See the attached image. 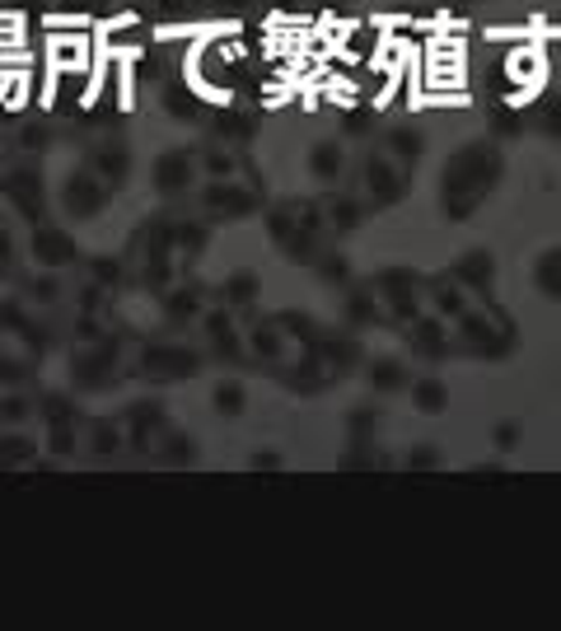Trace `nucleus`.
Masks as SVG:
<instances>
[{"instance_id":"nucleus-27","label":"nucleus","mask_w":561,"mask_h":631,"mask_svg":"<svg viewBox=\"0 0 561 631\" xmlns=\"http://www.w3.org/2000/svg\"><path fill=\"white\" fill-rule=\"evenodd\" d=\"M328 225H332L337 234H356L360 225H365V206H360L356 197H337V202L328 206Z\"/></svg>"},{"instance_id":"nucleus-19","label":"nucleus","mask_w":561,"mask_h":631,"mask_svg":"<svg viewBox=\"0 0 561 631\" xmlns=\"http://www.w3.org/2000/svg\"><path fill=\"white\" fill-rule=\"evenodd\" d=\"M103 183H108L113 192L131 179V150H122V146H103V150H94V164H90Z\"/></svg>"},{"instance_id":"nucleus-47","label":"nucleus","mask_w":561,"mask_h":631,"mask_svg":"<svg viewBox=\"0 0 561 631\" xmlns=\"http://www.w3.org/2000/svg\"><path fill=\"white\" fill-rule=\"evenodd\" d=\"M24 146H33V150L47 146V127H28V131H24Z\"/></svg>"},{"instance_id":"nucleus-8","label":"nucleus","mask_w":561,"mask_h":631,"mask_svg":"<svg viewBox=\"0 0 561 631\" xmlns=\"http://www.w3.org/2000/svg\"><path fill=\"white\" fill-rule=\"evenodd\" d=\"M150 179H154V192L179 197V192H187L192 183H197V154H192V150H160Z\"/></svg>"},{"instance_id":"nucleus-41","label":"nucleus","mask_w":561,"mask_h":631,"mask_svg":"<svg viewBox=\"0 0 561 631\" xmlns=\"http://www.w3.org/2000/svg\"><path fill=\"white\" fill-rule=\"evenodd\" d=\"M28 416H33V402L24 393H14V398L0 402V421H10V426H20V421H28Z\"/></svg>"},{"instance_id":"nucleus-49","label":"nucleus","mask_w":561,"mask_h":631,"mask_svg":"<svg viewBox=\"0 0 561 631\" xmlns=\"http://www.w3.org/2000/svg\"><path fill=\"white\" fill-rule=\"evenodd\" d=\"M10 253H14V243H10V230H5V225H0V267H5V262H10Z\"/></svg>"},{"instance_id":"nucleus-36","label":"nucleus","mask_w":561,"mask_h":631,"mask_svg":"<svg viewBox=\"0 0 561 631\" xmlns=\"http://www.w3.org/2000/svg\"><path fill=\"white\" fill-rule=\"evenodd\" d=\"M440 463H445L440 445H412L408 459H402V468H408V472H426V468H440Z\"/></svg>"},{"instance_id":"nucleus-6","label":"nucleus","mask_w":561,"mask_h":631,"mask_svg":"<svg viewBox=\"0 0 561 631\" xmlns=\"http://www.w3.org/2000/svg\"><path fill=\"white\" fill-rule=\"evenodd\" d=\"M365 187H370V202L375 206H398L402 202V192H408V173H402V164L393 160L389 150H370L365 154Z\"/></svg>"},{"instance_id":"nucleus-29","label":"nucleus","mask_w":561,"mask_h":631,"mask_svg":"<svg viewBox=\"0 0 561 631\" xmlns=\"http://www.w3.org/2000/svg\"><path fill=\"white\" fill-rule=\"evenodd\" d=\"M160 103H164V113H169V117H179V122H192V117L202 113V99L192 94L187 84H173V90H164Z\"/></svg>"},{"instance_id":"nucleus-26","label":"nucleus","mask_w":561,"mask_h":631,"mask_svg":"<svg viewBox=\"0 0 561 631\" xmlns=\"http://www.w3.org/2000/svg\"><path fill=\"white\" fill-rule=\"evenodd\" d=\"M210 408H216L220 416H239L243 408H249V389H243L239 379H220L216 389H210Z\"/></svg>"},{"instance_id":"nucleus-5","label":"nucleus","mask_w":561,"mask_h":631,"mask_svg":"<svg viewBox=\"0 0 561 631\" xmlns=\"http://www.w3.org/2000/svg\"><path fill=\"white\" fill-rule=\"evenodd\" d=\"M108 197H113V187L103 183L94 169H76V173L66 179V187H61V206H66L70 220H94V216H103V210H108Z\"/></svg>"},{"instance_id":"nucleus-24","label":"nucleus","mask_w":561,"mask_h":631,"mask_svg":"<svg viewBox=\"0 0 561 631\" xmlns=\"http://www.w3.org/2000/svg\"><path fill=\"white\" fill-rule=\"evenodd\" d=\"M346 319L351 323H383V305H379V290L370 286V280L346 295Z\"/></svg>"},{"instance_id":"nucleus-20","label":"nucleus","mask_w":561,"mask_h":631,"mask_svg":"<svg viewBox=\"0 0 561 631\" xmlns=\"http://www.w3.org/2000/svg\"><path fill=\"white\" fill-rule=\"evenodd\" d=\"M468 305H472V300H468V290H463L449 272H445L440 280H431V309L440 313V319H459V313H463Z\"/></svg>"},{"instance_id":"nucleus-18","label":"nucleus","mask_w":561,"mask_h":631,"mask_svg":"<svg viewBox=\"0 0 561 631\" xmlns=\"http://www.w3.org/2000/svg\"><path fill=\"white\" fill-rule=\"evenodd\" d=\"M412 383V375H408V360H398V356H375L370 360V389L375 393H402Z\"/></svg>"},{"instance_id":"nucleus-7","label":"nucleus","mask_w":561,"mask_h":631,"mask_svg":"<svg viewBox=\"0 0 561 631\" xmlns=\"http://www.w3.org/2000/svg\"><path fill=\"white\" fill-rule=\"evenodd\" d=\"M202 210H206V216H220V220L253 216V210H257V192L253 187H239L230 179H216V183L202 187Z\"/></svg>"},{"instance_id":"nucleus-4","label":"nucleus","mask_w":561,"mask_h":631,"mask_svg":"<svg viewBox=\"0 0 561 631\" xmlns=\"http://www.w3.org/2000/svg\"><path fill=\"white\" fill-rule=\"evenodd\" d=\"M90 66V38L84 33H51L47 38V84H43V108L57 103V80L66 70Z\"/></svg>"},{"instance_id":"nucleus-16","label":"nucleus","mask_w":561,"mask_h":631,"mask_svg":"<svg viewBox=\"0 0 561 631\" xmlns=\"http://www.w3.org/2000/svg\"><path fill=\"white\" fill-rule=\"evenodd\" d=\"M408 393H412V408H416L421 416H440V412L449 408V383H445L440 375H421V379H412Z\"/></svg>"},{"instance_id":"nucleus-2","label":"nucleus","mask_w":561,"mask_h":631,"mask_svg":"<svg viewBox=\"0 0 561 631\" xmlns=\"http://www.w3.org/2000/svg\"><path fill=\"white\" fill-rule=\"evenodd\" d=\"M454 323H459V351H468V356H478V360H505L519 342L515 319L491 305V295L478 305H468Z\"/></svg>"},{"instance_id":"nucleus-48","label":"nucleus","mask_w":561,"mask_h":631,"mask_svg":"<svg viewBox=\"0 0 561 631\" xmlns=\"http://www.w3.org/2000/svg\"><path fill=\"white\" fill-rule=\"evenodd\" d=\"M501 472H505V463H478V468H472V478H501Z\"/></svg>"},{"instance_id":"nucleus-32","label":"nucleus","mask_w":561,"mask_h":631,"mask_svg":"<svg viewBox=\"0 0 561 631\" xmlns=\"http://www.w3.org/2000/svg\"><path fill=\"white\" fill-rule=\"evenodd\" d=\"M216 131L230 136V140H249L253 136V117H243V113H234L230 103H225V108H216Z\"/></svg>"},{"instance_id":"nucleus-34","label":"nucleus","mask_w":561,"mask_h":631,"mask_svg":"<svg viewBox=\"0 0 561 631\" xmlns=\"http://www.w3.org/2000/svg\"><path fill=\"white\" fill-rule=\"evenodd\" d=\"M206 5L202 0H160V14H164V24H197V14Z\"/></svg>"},{"instance_id":"nucleus-13","label":"nucleus","mask_w":561,"mask_h":631,"mask_svg":"<svg viewBox=\"0 0 561 631\" xmlns=\"http://www.w3.org/2000/svg\"><path fill=\"white\" fill-rule=\"evenodd\" d=\"M76 383L80 389H108L113 383V342L108 337L94 342V351L76 356Z\"/></svg>"},{"instance_id":"nucleus-35","label":"nucleus","mask_w":561,"mask_h":631,"mask_svg":"<svg viewBox=\"0 0 561 631\" xmlns=\"http://www.w3.org/2000/svg\"><path fill=\"white\" fill-rule=\"evenodd\" d=\"M197 164L210 173V179H230V173L239 169V160H234V154H230V150H216V146H210V150H202V154H197Z\"/></svg>"},{"instance_id":"nucleus-45","label":"nucleus","mask_w":561,"mask_h":631,"mask_svg":"<svg viewBox=\"0 0 561 631\" xmlns=\"http://www.w3.org/2000/svg\"><path fill=\"white\" fill-rule=\"evenodd\" d=\"M0 33H24V10H0Z\"/></svg>"},{"instance_id":"nucleus-3","label":"nucleus","mask_w":561,"mask_h":631,"mask_svg":"<svg viewBox=\"0 0 561 631\" xmlns=\"http://www.w3.org/2000/svg\"><path fill=\"white\" fill-rule=\"evenodd\" d=\"M136 370H140V379H154V383H183L202 370V351L179 346V342H154L140 351Z\"/></svg>"},{"instance_id":"nucleus-12","label":"nucleus","mask_w":561,"mask_h":631,"mask_svg":"<svg viewBox=\"0 0 561 631\" xmlns=\"http://www.w3.org/2000/svg\"><path fill=\"white\" fill-rule=\"evenodd\" d=\"M5 197L24 210L28 220H43V202H47V192H43V179L33 169H14L5 173Z\"/></svg>"},{"instance_id":"nucleus-9","label":"nucleus","mask_w":561,"mask_h":631,"mask_svg":"<svg viewBox=\"0 0 561 631\" xmlns=\"http://www.w3.org/2000/svg\"><path fill=\"white\" fill-rule=\"evenodd\" d=\"M76 257H80V243L66 230H57V225H33V262H38V267L61 272Z\"/></svg>"},{"instance_id":"nucleus-1","label":"nucleus","mask_w":561,"mask_h":631,"mask_svg":"<svg viewBox=\"0 0 561 631\" xmlns=\"http://www.w3.org/2000/svg\"><path fill=\"white\" fill-rule=\"evenodd\" d=\"M505 179V154L496 140H463L440 169V206L449 220H468Z\"/></svg>"},{"instance_id":"nucleus-43","label":"nucleus","mask_w":561,"mask_h":631,"mask_svg":"<svg viewBox=\"0 0 561 631\" xmlns=\"http://www.w3.org/2000/svg\"><path fill=\"white\" fill-rule=\"evenodd\" d=\"M370 122H375V117L365 113V108H346V113H342V131H346V136H365V131H370Z\"/></svg>"},{"instance_id":"nucleus-30","label":"nucleus","mask_w":561,"mask_h":631,"mask_svg":"<svg viewBox=\"0 0 561 631\" xmlns=\"http://www.w3.org/2000/svg\"><path fill=\"white\" fill-rule=\"evenodd\" d=\"M538 131L561 146V90L542 94V103H538Z\"/></svg>"},{"instance_id":"nucleus-22","label":"nucleus","mask_w":561,"mask_h":631,"mask_svg":"<svg viewBox=\"0 0 561 631\" xmlns=\"http://www.w3.org/2000/svg\"><path fill=\"white\" fill-rule=\"evenodd\" d=\"M257 290H262V276H257V272H249V267H239V272L225 276L220 300L230 305V309H249V305L257 300Z\"/></svg>"},{"instance_id":"nucleus-37","label":"nucleus","mask_w":561,"mask_h":631,"mask_svg":"<svg viewBox=\"0 0 561 631\" xmlns=\"http://www.w3.org/2000/svg\"><path fill=\"white\" fill-rule=\"evenodd\" d=\"M313 267H319V276L328 280V286H346V280H351V262L342 253H328V257L313 262Z\"/></svg>"},{"instance_id":"nucleus-31","label":"nucleus","mask_w":561,"mask_h":631,"mask_svg":"<svg viewBox=\"0 0 561 631\" xmlns=\"http://www.w3.org/2000/svg\"><path fill=\"white\" fill-rule=\"evenodd\" d=\"M524 131V117H519V103H496L491 108V136H519Z\"/></svg>"},{"instance_id":"nucleus-50","label":"nucleus","mask_w":561,"mask_h":631,"mask_svg":"<svg viewBox=\"0 0 561 631\" xmlns=\"http://www.w3.org/2000/svg\"><path fill=\"white\" fill-rule=\"evenodd\" d=\"M280 10H300V14H305V10H309V0H280Z\"/></svg>"},{"instance_id":"nucleus-14","label":"nucleus","mask_w":561,"mask_h":631,"mask_svg":"<svg viewBox=\"0 0 561 631\" xmlns=\"http://www.w3.org/2000/svg\"><path fill=\"white\" fill-rule=\"evenodd\" d=\"M529 280H534V290L542 295V300L561 305V243H552V249H542V253L534 257Z\"/></svg>"},{"instance_id":"nucleus-11","label":"nucleus","mask_w":561,"mask_h":631,"mask_svg":"<svg viewBox=\"0 0 561 631\" xmlns=\"http://www.w3.org/2000/svg\"><path fill=\"white\" fill-rule=\"evenodd\" d=\"M412 328V351L416 356H426V360H445L449 351H454V342H449V332H445V319L440 313H416V319L408 323Z\"/></svg>"},{"instance_id":"nucleus-46","label":"nucleus","mask_w":561,"mask_h":631,"mask_svg":"<svg viewBox=\"0 0 561 631\" xmlns=\"http://www.w3.org/2000/svg\"><path fill=\"white\" fill-rule=\"evenodd\" d=\"M80 342H103V328L94 319H80Z\"/></svg>"},{"instance_id":"nucleus-38","label":"nucleus","mask_w":561,"mask_h":631,"mask_svg":"<svg viewBox=\"0 0 561 631\" xmlns=\"http://www.w3.org/2000/svg\"><path fill=\"white\" fill-rule=\"evenodd\" d=\"M47 449H51V454H76V421H51Z\"/></svg>"},{"instance_id":"nucleus-39","label":"nucleus","mask_w":561,"mask_h":631,"mask_svg":"<svg viewBox=\"0 0 561 631\" xmlns=\"http://www.w3.org/2000/svg\"><path fill=\"white\" fill-rule=\"evenodd\" d=\"M375 421H379L375 408H351V416H346L351 440H370V435H375Z\"/></svg>"},{"instance_id":"nucleus-40","label":"nucleus","mask_w":561,"mask_h":631,"mask_svg":"<svg viewBox=\"0 0 561 631\" xmlns=\"http://www.w3.org/2000/svg\"><path fill=\"white\" fill-rule=\"evenodd\" d=\"M164 313L169 319H192V313H197V290H179V295H169V305H164Z\"/></svg>"},{"instance_id":"nucleus-44","label":"nucleus","mask_w":561,"mask_h":631,"mask_svg":"<svg viewBox=\"0 0 561 631\" xmlns=\"http://www.w3.org/2000/svg\"><path fill=\"white\" fill-rule=\"evenodd\" d=\"M286 459H280V449H257L253 459H249V468H257V472H267V468H280Z\"/></svg>"},{"instance_id":"nucleus-15","label":"nucleus","mask_w":561,"mask_h":631,"mask_svg":"<svg viewBox=\"0 0 561 631\" xmlns=\"http://www.w3.org/2000/svg\"><path fill=\"white\" fill-rule=\"evenodd\" d=\"M309 173L319 183H337L342 179V169H346V150H342V140H313L309 146Z\"/></svg>"},{"instance_id":"nucleus-51","label":"nucleus","mask_w":561,"mask_h":631,"mask_svg":"<svg viewBox=\"0 0 561 631\" xmlns=\"http://www.w3.org/2000/svg\"><path fill=\"white\" fill-rule=\"evenodd\" d=\"M94 5H103V0H94Z\"/></svg>"},{"instance_id":"nucleus-21","label":"nucleus","mask_w":561,"mask_h":631,"mask_svg":"<svg viewBox=\"0 0 561 631\" xmlns=\"http://www.w3.org/2000/svg\"><path fill=\"white\" fill-rule=\"evenodd\" d=\"M206 332H210V351H216V356H225V360H239L243 356L239 332H234V323H230V313H225V309H210L206 313Z\"/></svg>"},{"instance_id":"nucleus-23","label":"nucleus","mask_w":561,"mask_h":631,"mask_svg":"<svg viewBox=\"0 0 561 631\" xmlns=\"http://www.w3.org/2000/svg\"><path fill=\"white\" fill-rule=\"evenodd\" d=\"M383 150H389L398 164H416L421 150H426V136H421V127H393L383 136Z\"/></svg>"},{"instance_id":"nucleus-42","label":"nucleus","mask_w":561,"mask_h":631,"mask_svg":"<svg viewBox=\"0 0 561 631\" xmlns=\"http://www.w3.org/2000/svg\"><path fill=\"white\" fill-rule=\"evenodd\" d=\"M43 412H47V421H76V408H70L66 393H47L43 398Z\"/></svg>"},{"instance_id":"nucleus-28","label":"nucleus","mask_w":561,"mask_h":631,"mask_svg":"<svg viewBox=\"0 0 561 631\" xmlns=\"http://www.w3.org/2000/svg\"><path fill=\"white\" fill-rule=\"evenodd\" d=\"M33 454H38V445H33L24 431L0 435V463H5V468H24V463H33Z\"/></svg>"},{"instance_id":"nucleus-17","label":"nucleus","mask_w":561,"mask_h":631,"mask_svg":"<svg viewBox=\"0 0 561 631\" xmlns=\"http://www.w3.org/2000/svg\"><path fill=\"white\" fill-rule=\"evenodd\" d=\"M154 459L160 463H169V468H187L192 459H197V445H192V435H183V431H173V426H164L160 435H154Z\"/></svg>"},{"instance_id":"nucleus-25","label":"nucleus","mask_w":561,"mask_h":631,"mask_svg":"<svg viewBox=\"0 0 561 631\" xmlns=\"http://www.w3.org/2000/svg\"><path fill=\"white\" fill-rule=\"evenodd\" d=\"M84 440H90V454H99V459H108V454L122 449V426H117V421H108V416H99V421H90Z\"/></svg>"},{"instance_id":"nucleus-10","label":"nucleus","mask_w":561,"mask_h":631,"mask_svg":"<svg viewBox=\"0 0 561 631\" xmlns=\"http://www.w3.org/2000/svg\"><path fill=\"white\" fill-rule=\"evenodd\" d=\"M449 276L459 280V286H463L468 295H478V300H486L491 286H496V257H491L486 249H468V253L454 257Z\"/></svg>"},{"instance_id":"nucleus-33","label":"nucleus","mask_w":561,"mask_h":631,"mask_svg":"<svg viewBox=\"0 0 561 631\" xmlns=\"http://www.w3.org/2000/svg\"><path fill=\"white\" fill-rule=\"evenodd\" d=\"M519 440H524V426H519V416H501L496 426H491V445H496L501 454L519 449Z\"/></svg>"}]
</instances>
